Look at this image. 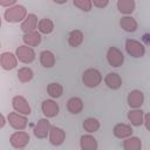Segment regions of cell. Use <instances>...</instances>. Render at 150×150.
<instances>
[{
    "mask_svg": "<svg viewBox=\"0 0 150 150\" xmlns=\"http://www.w3.org/2000/svg\"><path fill=\"white\" fill-rule=\"evenodd\" d=\"M12 105H13V109L22 115H29L30 114V105L28 103V101L23 97V96H20V95H16L13 97L12 100Z\"/></svg>",
    "mask_w": 150,
    "mask_h": 150,
    "instance_id": "8",
    "label": "cell"
},
{
    "mask_svg": "<svg viewBox=\"0 0 150 150\" xmlns=\"http://www.w3.org/2000/svg\"><path fill=\"white\" fill-rule=\"evenodd\" d=\"M47 93L53 98H59L63 94V87L57 82H52L47 86Z\"/></svg>",
    "mask_w": 150,
    "mask_h": 150,
    "instance_id": "27",
    "label": "cell"
},
{
    "mask_svg": "<svg viewBox=\"0 0 150 150\" xmlns=\"http://www.w3.org/2000/svg\"><path fill=\"white\" fill-rule=\"evenodd\" d=\"M82 127H83L84 131L91 134V132H95L100 129V122H98V120H96L94 117H88L83 121Z\"/></svg>",
    "mask_w": 150,
    "mask_h": 150,
    "instance_id": "28",
    "label": "cell"
},
{
    "mask_svg": "<svg viewBox=\"0 0 150 150\" xmlns=\"http://www.w3.org/2000/svg\"><path fill=\"white\" fill-rule=\"evenodd\" d=\"M128 120L130 121V123L134 127H139L144 123V114L142 110H139L138 108L130 110L128 112Z\"/></svg>",
    "mask_w": 150,
    "mask_h": 150,
    "instance_id": "21",
    "label": "cell"
},
{
    "mask_svg": "<svg viewBox=\"0 0 150 150\" xmlns=\"http://www.w3.org/2000/svg\"><path fill=\"white\" fill-rule=\"evenodd\" d=\"M41 110L47 118H52L59 114V104L53 100H45L41 104Z\"/></svg>",
    "mask_w": 150,
    "mask_h": 150,
    "instance_id": "12",
    "label": "cell"
},
{
    "mask_svg": "<svg viewBox=\"0 0 150 150\" xmlns=\"http://www.w3.org/2000/svg\"><path fill=\"white\" fill-rule=\"evenodd\" d=\"M0 63L5 70H12L18 66V57L13 53L4 52L0 56Z\"/></svg>",
    "mask_w": 150,
    "mask_h": 150,
    "instance_id": "11",
    "label": "cell"
},
{
    "mask_svg": "<svg viewBox=\"0 0 150 150\" xmlns=\"http://www.w3.org/2000/svg\"><path fill=\"white\" fill-rule=\"evenodd\" d=\"M107 61L111 67H121L124 62V55L123 53L116 48V47H110L107 52Z\"/></svg>",
    "mask_w": 150,
    "mask_h": 150,
    "instance_id": "7",
    "label": "cell"
},
{
    "mask_svg": "<svg viewBox=\"0 0 150 150\" xmlns=\"http://www.w3.org/2000/svg\"><path fill=\"white\" fill-rule=\"evenodd\" d=\"M80 146L82 150H97L98 144L94 136L91 135H83L80 139Z\"/></svg>",
    "mask_w": 150,
    "mask_h": 150,
    "instance_id": "16",
    "label": "cell"
},
{
    "mask_svg": "<svg viewBox=\"0 0 150 150\" xmlns=\"http://www.w3.org/2000/svg\"><path fill=\"white\" fill-rule=\"evenodd\" d=\"M16 2V0H0V5L2 7H11Z\"/></svg>",
    "mask_w": 150,
    "mask_h": 150,
    "instance_id": "32",
    "label": "cell"
},
{
    "mask_svg": "<svg viewBox=\"0 0 150 150\" xmlns=\"http://www.w3.org/2000/svg\"><path fill=\"white\" fill-rule=\"evenodd\" d=\"M135 1L134 0H118L117 1V9L120 13L124 15H130L135 11Z\"/></svg>",
    "mask_w": 150,
    "mask_h": 150,
    "instance_id": "22",
    "label": "cell"
},
{
    "mask_svg": "<svg viewBox=\"0 0 150 150\" xmlns=\"http://www.w3.org/2000/svg\"><path fill=\"white\" fill-rule=\"evenodd\" d=\"M50 127H52V125H50V123H49V121H48L47 118H41V120H39L38 123H36L35 127H34V130H33L34 136H35L36 138H40V139L46 138L47 136H49Z\"/></svg>",
    "mask_w": 150,
    "mask_h": 150,
    "instance_id": "9",
    "label": "cell"
},
{
    "mask_svg": "<svg viewBox=\"0 0 150 150\" xmlns=\"http://www.w3.org/2000/svg\"><path fill=\"white\" fill-rule=\"evenodd\" d=\"M16 75H18V79H19L20 82L27 83V82H29V81L33 80L34 73H33V70H32L30 68H28V67H22V68H20V69L18 70Z\"/></svg>",
    "mask_w": 150,
    "mask_h": 150,
    "instance_id": "29",
    "label": "cell"
},
{
    "mask_svg": "<svg viewBox=\"0 0 150 150\" xmlns=\"http://www.w3.org/2000/svg\"><path fill=\"white\" fill-rule=\"evenodd\" d=\"M7 121L9 125L15 130H23L27 127V117L26 115H22L18 111L9 112L7 116Z\"/></svg>",
    "mask_w": 150,
    "mask_h": 150,
    "instance_id": "6",
    "label": "cell"
},
{
    "mask_svg": "<svg viewBox=\"0 0 150 150\" xmlns=\"http://www.w3.org/2000/svg\"><path fill=\"white\" fill-rule=\"evenodd\" d=\"M82 81L88 88H96L102 82V75L97 69L88 68L82 75Z\"/></svg>",
    "mask_w": 150,
    "mask_h": 150,
    "instance_id": "2",
    "label": "cell"
},
{
    "mask_svg": "<svg viewBox=\"0 0 150 150\" xmlns=\"http://www.w3.org/2000/svg\"><path fill=\"white\" fill-rule=\"evenodd\" d=\"M0 117H1V123H0V128L2 129V128L5 127V123H6V120H5V116H4V115H1Z\"/></svg>",
    "mask_w": 150,
    "mask_h": 150,
    "instance_id": "35",
    "label": "cell"
},
{
    "mask_svg": "<svg viewBox=\"0 0 150 150\" xmlns=\"http://www.w3.org/2000/svg\"><path fill=\"white\" fill-rule=\"evenodd\" d=\"M26 16H27V9L21 5L12 6L8 9H6L5 13H4L5 20L7 22H12V23L23 21L26 19Z\"/></svg>",
    "mask_w": 150,
    "mask_h": 150,
    "instance_id": "1",
    "label": "cell"
},
{
    "mask_svg": "<svg viewBox=\"0 0 150 150\" xmlns=\"http://www.w3.org/2000/svg\"><path fill=\"white\" fill-rule=\"evenodd\" d=\"M40 63L45 68H52L55 64V55L50 50H42L40 53Z\"/></svg>",
    "mask_w": 150,
    "mask_h": 150,
    "instance_id": "23",
    "label": "cell"
},
{
    "mask_svg": "<svg viewBox=\"0 0 150 150\" xmlns=\"http://www.w3.org/2000/svg\"><path fill=\"white\" fill-rule=\"evenodd\" d=\"M30 141V137L25 131H15L9 137V143L14 149H23Z\"/></svg>",
    "mask_w": 150,
    "mask_h": 150,
    "instance_id": "4",
    "label": "cell"
},
{
    "mask_svg": "<svg viewBox=\"0 0 150 150\" xmlns=\"http://www.w3.org/2000/svg\"><path fill=\"white\" fill-rule=\"evenodd\" d=\"M73 4L75 7H77L83 12H89L93 7L91 0H73Z\"/></svg>",
    "mask_w": 150,
    "mask_h": 150,
    "instance_id": "30",
    "label": "cell"
},
{
    "mask_svg": "<svg viewBox=\"0 0 150 150\" xmlns=\"http://www.w3.org/2000/svg\"><path fill=\"white\" fill-rule=\"evenodd\" d=\"M114 136L121 139H124L127 137H130L132 135V128L124 123H117L114 127Z\"/></svg>",
    "mask_w": 150,
    "mask_h": 150,
    "instance_id": "15",
    "label": "cell"
},
{
    "mask_svg": "<svg viewBox=\"0 0 150 150\" xmlns=\"http://www.w3.org/2000/svg\"><path fill=\"white\" fill-rule=\"evenodd\" d=\"M104 83L112 90L118 89L122 86V79L117 73H109L104 77Z\"/></svg>",
    "mask_w": 150,
    "mask_h": 150,
    "instance_id": "19",
    "label": "cell"
},
{
    "mask_svg": "<svg viewBox=\"0 0 150 150\" xmlns=\"http://www.w3.org/2000/svg\"><path fill=\"white\" fill-rule=\"evenodd\" d=\"M22 40H23L25 45L30 46V47H36L41 42V33L36 32V30L25 33L23 36H22Z\"/></svg>",
    "mask_w": 150,
    "mask_h": 150,
    "instance_id": "18",
    "label": "cell"
},
{
    "mask_svg": "<svg viewBox=\"0 0 150 150\" xmlns=\"http://www.w3.org/2000/svg\"><path fill=\"white\" fill-rule=\"evenodd\" d=\"M91 2L97 8H105L109 4V0H91Z\"/></svg>",
    "mask_w": 150,
    "mask_h": 150,
    "instance_id": "31",
    "label": "cell"
},
{
    "mask_svg": "<svg viewBox=\"0 0 150 150\" xmlns=\"http://www.w3.org/2000/svg\"><path fill=\"white\" fill-rule=\"evenodd\" d=\"M38 18H36V15L35 14H28L27 16H26V19L22 21V23H21V30L23 32V33H29V32H33V30H35L36 28H38Z\"/></svg>",
    "mask_w": 150,
    "mask_h": 150,
    "instance_id": "14",
    "label": "cell"
},
{
    "mask_svg": "<svg viewBox=\"0 0 150 150\" xmlns=\"http://www.w3.org/2000/svg\"><path fill=\"white\" fill-rule=\"evenodd\" d=\"M55 4H59V5H63V4H66L68 0H53Z\"/></svg>",
    "mask_w": 150,
    "mask_h": 150,
    "instance_id": "36",
    "label": "cell"
},
{
    "mask_svg": "<svg viewBox=\"0 0 150 150\" xmlns=\"http://www.w3.org/2000/svg\"><path fill=\"white\" fill-rule=\"evenodd\" d=\"M15 55L18 60L22 63H30L35 60V52L30 46H20L15 50Z\"/></svg>",
    "mask_w": 150,
    "mask_h": 150,
    "instance_id": "5",
    "label": "cell"
},
{
    "mask_svg": "<svg viewBox=\"0 0 150 150\" xmlns=\"http://www.w3.org/2000/svg\"><path fill=\"white\" fill-rule=\"evenodd\" d=\"M123 149L124 150H141L142 142L138 137H135V136L127 137L123 141Z\"/></svg>",
    "mask_w": 150,
    "mask_h": 150,
    "instance_id": "24",
    "label": "cell"
},
{
    "mask_svg": "<svg viewBox=\"0 0 150 150\" xmlns=\"http://www.w3.org/2000/svg\"><path fill=\"white\" fill-rule=\"evenodd\" d=\"M143 41L146 43V45H150V34H145L143 36Z\"/></svg>",
    "mask_w": 150,
    "mask_h": 150,
    "instance_id": "34",
    "label": "cell"
},
{
    "mask_svg": "<svg viewBox=\"0 0 150 150\" xmlns=\"http://www.w3.org/2000/svg\"><path fill=\"white\" fill-rule=\"evenodd\" d=\"M83 42V33L80 30V29H75V30H71L68 35V43L70 47H79L81 43Z\"/></svg>",
    "mask_w": 150,
    "mask_h": 150,
    "instance_id": "25",
    "label": "cell"
},
{
    "mask_svg": "<svg viewBox=\"0 0 150 150\" xmlns=\"http://www.w3.org/2000/svg\"><path fill=\"white\" fill-rule=\"evenodd\" d=\"M64 138H66V132H64L63 129H61L59 127H54V125L50 127V130H49V142H50V144H53L55 146H59L64 142Z\"/></svg>",
    "mask_w": 150,
    "mask_h": 150,
    "instance_id": "10",
    "label": "cell"
},
{
    "mask_svg": "<svg viewBox=\"0 0 150 150\" xmlns=\"http://www.w3.org/2000/svg\"><path fill=\"white\" fill-rule=\"evenodd\" d=\"M38 30L41 34H50L54 30V22L48 18H43L38 23Z\"/></svg>",
    "mask_w": 150,
    "mask_h": 150,
    "instance_id": "26",
    "label": "cell"
},
{
    "mask_svg": "<svg viewBox=\"0 0 150 150\" xmlns=\"http://www.w3.org/2000/svg\"><path fill=\"white\" fill-rule=\"evenodd\" d=\"M67 109L69 112L76 115V114H80L83 109V101L80 98V97H70L68 101H67Z\"/></svg>",
    "mask_w": 150,
    "mask_h": 150,
    "instance_id": "20",
    "label": "cell"
},
{
    "mask_svg": "<svg viewBox=\"0 0 150 150\" xmlns=\"http://www.w3.org/2000/svg\"><path fill=\"white\" fill-rule=\"evenodd\" d=\"M144 125H145L146 130L150 131V112H148L146 115H144Z\"/></svg>",
    "mask_w": 150,
    "mask_h": 150,
    "instance_id": "33",
    "label": "cell"
},
{
    "mask_svg": "<svg viewBox=\"0 0 150 150\" xmlns=\"http://www.w3.org/2000/svg\"><path fill=\"white\" fill-rule=\"evenodd\" d=\"M127 101H128V105L130 108H134V109L139 108L144 102V94L137 89L131 90L127 97Z\"/></svg>",
    "mask_w": 150,
    "mask_h": 150,
    "instance_id": "13",
    "label": "cell"
},
{
    "mask_svg": "<svg viewBox=\"0 0 150 150\" xmlns=\"http://www.w3.org/2000/svg\"><path fill=\"white\" fill-rule=\"evenodd\" d=\"M125 50L132 57H143L145 54V47L137 40L128 39L125 40Z\"/></svg>",
    "mask_w": 150,
    "mask_h": 150,
    "instance_id": "3",
    "label": "cell"
},
{
    "mask_svg": "<svg viewBox=\"0 0 150 150\" xmlns=\"http://www.w3.org/2000/svg\"><path fill=\"white\" fill-rule=\"evenodd\" d=\"M120 26H121V28L123 30L132 33V32H135L137 29V21L130 15H124L120 20Z\"/></svg>",
    "mask_w": 150,
    "mask_h": 150,
    "instance_id": "17",
    "label": "cell"
}]
</instances>
